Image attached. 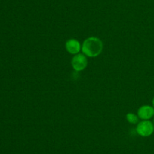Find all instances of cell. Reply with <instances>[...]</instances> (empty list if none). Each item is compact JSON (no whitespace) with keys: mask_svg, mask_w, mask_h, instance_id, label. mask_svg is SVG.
<instances>
[{"mask_svg":"<svg viewBox=\"0 0 154 154\" xmlns=\"http://www.w3.org/2000/svg\"><path fill=\"white\" fill-rule=\"evenodd\" d=\"M102 49H103V43L102 40L94 36L85 39L81 46V51L84 54L90 57L99 56L102 53Z\"/></svg>","mask_w":154,"mask_h":154,"instance_id":"obj_1","label":"cell"},{"mask_svg":"<svg viewBox=\"0 0 154 154\" xmlns=\"http://www.w3.org/2000/svg\"><path fill=\"white\" fill-rule=\"evenodd\" d=\"M136 131L141 137H149L154 131V123L150 120H143L138 124Z\"/></svg>","mask_w":154,"mask_h":154,"instance_id":"obj_2","label":"cell"},{"mask_svg":"<svg viewBox=\"0 0 154 154\" xmlns=\"http://www.w3.org/2000/svg\"><path fill=\"white\" fill-rule=\"evenodd\" d=\"M87 58L85 54H77L72 60V66L75 71H82L87 67Z\"/></svg>","mask_w":154,"mask_h":154,"instance_id":"obj_3","label":"cell"},{"mask_svg":"<svg viewBox=\"0 0 154 154\" xmlns=\"http://www.w3.org/2000/svg\"><path fill=\"white\" fill-rule=\"evenodd\" d=\"M138 116L142 120H149L154 116V108L150 105H144L138 110Z\"/></svg>","mask_w":154,"mask_h":154,"instance_id":"obj_4","label":"cell"},{"mask_svg":"<svg viewBox=\"0 0 154 154\" xmlns=\"http://www.w3.org/2000/svg\"><path fill=\"white\" fill-rule=\"evenodd\" d=\"M66 49L69 54H77L81 51V46L77 39H71L66 42Z\"/></svg>","mask_w":154,"mask_h":154,"instance_id":"obj_5","label":"cell"},{"mask_svg":"<svg viewBox=\"0 0 154 154\" xmlns=\"http://www.w3.org/2000/svg\"><path fill=\"white\" fill-rule=\"evenodd\" d=\"M126 119L131 124H136L138 122V116L134 113H129L126 115Z\"/></svg>","mask_w":154,"mask_h":154,"instance_id":"obj_6","label":"cell"},{"mask_svg":"<svg viewBox=\"0 0 154 154\" xmlns=\"http://www.w3.org/2000/svg\"><path fill=\"white\" fill-rule=\"evenodd\" d=\"M152 103H153V108H154V97H153V101H152Z\"/></svg>","mask_w":154,"mask_h":154,"instance_id":"obj_7","label":"cell"},{"mask_svg":"<svg viewBox=\"0 0 154 154\" xmlns=\"http://www.w3.org/2000/svg\"><path fill=\"white\" fill-rule=\"evenodd\" d=\"M153 123H154V119H153Z\"/></svg>","mask_w":154,"mask_h":154,"instance_id":"obj_8","label":"cell"}]
</instances>
